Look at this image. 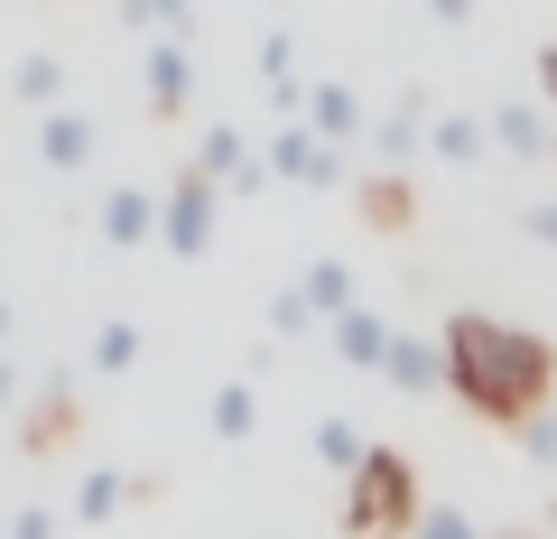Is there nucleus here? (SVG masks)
<instances>
[{"instance_id":"obj_18","label":"nucleus","mask_w":557,"mask_h":539,"mask_svg":"<svg viewBox=\"0 0 557 539\" xmlns=\"http://www.w3.org/2000/svg\"><path fill=\"white\" fill-rule=\"evenodd\" d=\"M10 84H20V102H38V112H57V94H65V65H57V57H28V65H20Z\"/></svg>"},{"instance_id":"obj_4","label":"nucleus","mask_w":557,"mask_h":539,"mask_svg":"<svg viewBox=\"0 0 557 539\" xmlns=\"http://www.w3.org/2000/svg\"><path fill=\"white\" fill-rule=\"evenodd\" d=\"M270 177H298V186H335L344 177V149L325 131H278L270 140Z\"/></svg>"},{"instance_id":"obj_28","label":"nucleus","mask_w":557,"mask_h":539,"mask_svg":"<svg viewBox=\"0 0 557 539\" xmlns=\"http://www.w3.org/2000/svg\"><path fill=\"white\" fill-rule=\"evenodd\" d=\"M428 10H437V28H465V20H474V0H428Z\"/></svg>"},{"instance_id":"obj_3","label":"nucleus","mask_w":557,"mask_h":539,"mask_svg":"<svg viewBox=\"0 0 557 539\" xmlns=\"http://www.w3.org/2000/svg\"><path fill=\"white\" fill-rule=\"evenodd\" d=\"M159 242H168L177 260H196L205 242H214V177H205V168H186L177 196L159 205Z\"/></svg>"},{"instance_id":"obj_26","label":"nucleus","mask_w":557,"mask_h":539,"mask_svg":"<svg viewBox=\"0 0 557 539\" xmlns=\"http://www.w3.org/2000/svg\"><path fill=\"white\" fill-rule=\"evenodd\" d=\"M0 539H57V520H47V512H20V520H10Z\"/></svg>"},{"instance_id":"obj_22","label":"nucleus","mask_w":557,"mask_h":539,"mask_svg":"<svg viewBox=\"0 0 557 539\" xmlns=\"http://www.w3.org/2000/svg\"><path fill=\"white\" fill-rule=\"evenodd\" d=\"M372 149H381V159L399 168V159H409V149H418V121H409V112H399V121H381V140H372Z\"/></svg>"},{"instance_id":"obj_24","label":"nucleus","mask_w":557,"mask_h":539,"mask_svg":"<svg viewBox=\"0 0 557 539\" xmlns=\"http://www.w3.org/2000/svg\"><path fill=\"white\" fill-rule=\"evenodd\" d=\"M307 317H317V307H307V289H288V298L270 307V326H278V335H307Z\"/></svg>"},{"instance_id":"obj_9","label":"nucleus","mask_w":557,"mask_h":539,"mask_svg":"<svg viewBox=\"0 0 557 539\" xmlns=\"http://www.w3.org/2000/svg\"><path fill=\"white\" fill-rule=\"evenodd\" d=\"M38 159L47 168H84V159H94V121H84V112H47L38 121Z\"/></svg>"},{"instance_id":"obj_21","label":"nucleus","mask_w":557,"mask_h":539,"mask_svg":"<svg viewBox=\"0 0 557 539\" xmlns=\"http://www.w3.org/2000/svg\"><path fill=\"white\" fill-rule=\"evenodd\" d=\"M409 539H483V530H474L465 512H446V502H437V512H418V530H409Z\"/></svg>"},{"instance_id":"obj_11","label":"nucleus","mask_w":557,"mask_h":539,"mask_svg":"<svg viewBox=\"0 0 557 539\" xmlns=\"http://www.w3.org/2000/svg\"><path fill=\"white\" fill-rule=\"evenodd\" d=\"M159 233V205L139 196V186H112L102 196V242H149Z\"/></svg>"},{"instance_id":"obj_8","label":"nucleus","mask_w":557,"mask_h":539,"mask_svg":"<svg viewBox=\"0 0 557 539\" xmlns=\"http://www.w3.org/2000/svg\"><path fill=\"white\" fill-rule=\"evenodd\" d=\"M335 354L362 363V372H381V363H391V326H381L372 307H344V317H335Z\"/></svg>"},{"instance_id":"obj_20","label":"nucleus","mask_w":557,"mask_h":539,"mask_svg":"<svg viewBox=\"0 0 557 539\" xmlns=\"http://www.w3.org/2000/svg\"><path fill=\"white\" fill-rule=\"evenodd\" d=\"M131 363H139V335L131 326H102L94 335V372H131Z\"/></svg>"},{"instance_id":"obj_5","label":"nucleus","mask_w":557,"mask_h":539,"mask_svg":"<svg viewBox=\"0 0 557 539\" xmlns=\"http://www.w3.org/2000/svg\"><path fill=\"white\" fill-rule=\"evenodd\" d=\"M381 381H391V391H409V400L446 391V344H428V335H391V363H381Z\"/></svg>"},{"instance_id":"obj_12","label":"nucleus","mask_w":557,"mask_h":539,"mask_svg":"<svg viewBox=\"0 0 557 539\" xmlns=\"http://www.w3.org/2000/svg\"><path fill=\"white\" fill-rule=\"evenodd\" d=\"M196 168H205V177H270V159H251V149H242V131H205Z\"/></svg>"},{"instance_id":"obj_16","label":"nucleus","mask_w":557,"mask_h":539,"mask_svg":"<svg viewBox=\"0 0 557 539\" xmlns=\"http://www.w3.org/2000/svg\"><path fill=\"white\" fill-rule=\"evenodd\" d=\"M251 428H260L251 381H223V391H214V438H251Z\"/></svg>"},{"instance_id":"obj_23","label":"nucleus","mask_w":557,"mask_h":539,"mask_svg":"<svg viewBox=\"0 0 557 539\" xmlns=\"http://www.w3.org/2000/svg\"><path fill=\"white\" fill-rule=\"evenodd\" d=\"M520 233H530V242H539V252H557V196H539V205H530V215H520Z\"/></svg>"},{"instance_id":"obj_27","label":"nucleus","mask_w":557,"mask_h":539,"mask_svg":"<svg viewBox=\"0 0 557 539\" xmlns=\"http://www.w3.org/2000/svg\"><path fill=\"white\" fill-rule=\"evenodd\" d=\"M539 102L557 112V47H539Z\"/></svg>"},{"instance_id":"obj_17","label":"nucleus","mask_w":557,"mask_h":539,"mask_svg":"<svg viewBox=\"0 0 557 539\" xmlns=\"http://www.w3.org/2000/svg\"><path fill=\"white\" fill-rule=\"evenodd\" d=\"M121 502H131V483H121L112 465H102V475H84V493H75V520H94V530H102V520H112Z\"/></svg>"},{"instance_id":"obj_7","label":"nucleus","mask_w":557,"mask_h":539,"mask_svg":"<svg viewBox=\"0 0 557 539\" xmlns=\"http://www.w3.org/2000/svg\"><path fill=\"white\" fill-rule=\"evenodd\" d=\"M186 94H196V57H186V38H159V47H149V102L177 112Z\"/></svg>"},{"instance_id":"obj_15","label":"nucleus","mask_w":557,"mask_h":539,"mask_svg":"<svg viewBox=\"0 0 557 539\" xmlns=\"http://www.w3.org/2000/svg\"><path fill=\"white\" fill-rule=\"evenodd\" d=\"M362 456H372V446H362L354 419H325V428H317V465H325V475H354Z\"/></svg>"},{"instance_id":"obj_14","label":"nucleus","mask_w":557,"mask_h":539,"mask_svg":"<svg viewBox=\"0 0 557 539\" xmlns=\"http://www.w3.org/2000/svg\"><path fill=\"white\" fill-rule=\"evenodd\" d=\"M298 289H307V307H317V317H344V307H354V270H344V260H317Z\"/></svg>"},{"instance_id":"obj_2","label":"nucleus","mask_w":557,"mask_h":539,"mask_svg":"<svg viewBox=\"0 0 557 539\" xmlns=\"http://www.w3.org/2000/svg\"><path fill=\"white\" fill-rule=\"evenodd\" d=\"M344 530H418V475L409 456H391V446H372V456L344 475Z\"/></svg>"},{"instance_id":"obj_30","label":"nucleus","mask_w":557,"mask_h":539,"mask_svg":"<svg viewBox=\"0 0 557 539\" xmlns=\"http://www.w3.org/2000/svg\"><path fill=\"white\" fill-rule=\"evenodd\" d=\"M0 335H10V307H0Z\"/></svg>"},{"instance_id":"obj_25","label":"nucleus","mask_w":557,"mask_h":539,"mask_svg":"<svg viewBox=\"0 0 557 539\" xmlns=\"http://www.w3.org/2000/svg\"><path fill=\"white\" fill-rule=\"evenodd\" d=\"M520 446H530L539 465H557V419H520Z\"/></svg>"},{"instance_id":"obj_1","label":"nucleus","mask_w":557,"mask_h":539,"mask_svg":"<svg viewBox=\"0 0 557 539\" xmlns=\"http://www.w3.org/2000/svg\"><path fill=\"white\" fill-rule=\"evenodd\" d=\"M437 344H446V391H456L474 419L520 428V419H539V409H548V391H557V344H548V335L465 307V317H446Z\"/></svg>"},{"instance_id":"obj_10","label":"nucleus","mask_w":557,"mask_h":539,"mask_svg":"<svg viewBox=\"0 0 557 539\" xmlns=\"http://www.w3.org/2000/svg\"><path fill=\"white\" fill-rule=\"evenodd\" d=\"M307 131H325V140H354L362 131V102H354V84H317V94H307Z\"/></svg>"},{"instance_id":"obj_6","label":"nucleus","mask_w":557,"mask_h":539,"mask_svg":"<svg viewBox=\"0 0 557 539\" xmlns=\"http://www.w3.org/2000/svg\"><path fill=\"white\" fill-rule=\"evenodd\" d=\"M493 140L511 149V159H557V131H548L539 102H502V112H493Z\"/></svg>"},{"instance_id":"obj_19","label":"nucleus","mask_w":557,"mask_h":539,"mask_svg":"<svg viewBox=\"0 0 557 539\" xmlns=\"http://www.w3.org/2000/svg\"><path fill=\"white\" fill-rule=\"evenodd\" d=\"M121 20H159L168 38H186V20H196V0H121Z\"/></svg>"},{"instance_id":"obj_13","label":"nucleus","mask_w":557,"mask_h":539,"mask_svg":"<svg viewBox=\"0 0 557 539\" xmlns=\"http://www.w3.org/2000/svg\"><path fill=\"white\" fill-rule=\"evenodd\" d=\"M428 149H437V159H456V168H474L483 149H493V121H437V131H428Z\"/></svg>"},{"instance_id":"obj_29","label":"nucleus","mask_w":557,"mask_h":539,"mask_svg":"<svg viewBox=\"0 0 557 539\" xmlns=\"http://www.w3.org/2000/svg\"><path fill=\"white\" fill-rule=\"evenodd\" d=\"M10 391H20V372H10V363H0V400H10Z\"/></svg>"}]
</instances>
